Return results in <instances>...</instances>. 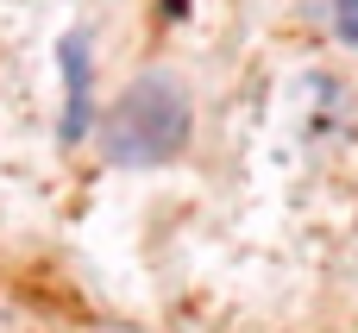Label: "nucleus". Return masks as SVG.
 Returning <instances> with one entry per match:
<instances>
[{
  "mask_svg": "<svg viewBox=\"0 0 358 333\" xmlns=\"http://www.w3.org/2000/svg\"><path fill=\"white\" fill-rule=\"evenodd\" d=\"M334 38L358 50V0H334Z\"/></svg>",
  "mask_w": 358,
  "mask_h": 333,
  "instance_id": "obj_3",
  "label": "nucleus"
},
{
  "mask_svg": "<svg viewBox=\"0 0 358 333\" xmlns=\"http://www.w3.org/2000/svg\"><path fill=\"white\" fill-rule=\"evenodd\" d=\"M94 333H132V327H94Z\"/></svg>",
  "mask_w": 358,
  "mask_h": 333,
  "instance_id": "obj_4",
  "label": "nucleus"
},
{
  "mask_svg": "<svg viewBox=\"0 0 358 333\" xmlns=\"http://www.w3.org/2000/svg\"><path fill=\"white\" fill-rule=\"evenodd\" d=\"M57 63H63V120H57V139L63 145H82L94 132V50H88V31H63L57 44Z\"/></svg>",
  "mask_w": 358,
  "mask_h": 333,
  "instance_id": "obj_2",
  "label": "nucleus"
},
{
  "mask_svg": "<svg viewBox=\"0 0 358 333\" xmlns=\"http://www.w3.org/2000/svg\"><path fill=\"white\" fill-rule=\"evenodd\" d=\"M189 132H195V107H189V88L170 76V69H145L101 120V151L107 164L120 170H164L170 157L189 151Z\"/></svg>",
  "mask_w": 358,
  "mask_h": 333,
  "instance_id": "obj_1",
  "label": "nucleus"
}]
</instances>
